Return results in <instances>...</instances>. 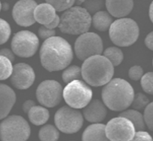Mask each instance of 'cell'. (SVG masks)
Returning <instances> with one entry per match:
<instances>
[{
  "label": "cell",
  "instance_id": "cell-1",
  "mask_svg": "<svg viewBox=\"0 0 153 141\" xmlns=\"http://www.w3.org/2000/svg\"><path fill=\"white\" fill-rule=\"evenodd\" d=\"M73 57L74 52L71 44L58 36L44 40L39 51L41 63L49 72L65 69L71 63Z\"/></svg>",
  "mask_w": 153,
  "mask_h": 141
},
{
  "label": "cell",
  "instance_id": "cell-2",
  "mask_svg": "<svg viewBox=\"0 0 153 141\" xmlns=\"http://www.w3.org/2000/svg\"><path fill=\"white\" fill-rule=\"evenodd\" d=\"M101 94L102 101L108 109L122 112L131 106L134 91L128 81L115 78L104 85Z\"/></svg>",
  "mask_w": 153,
  "mask_h": 141
},
{
  "label": "cell",
  "instance_id": "cell-3",
  "mask_svg": "<svg viewBox=\"0 0 153 141\" xmlns=\"http://www.w3.org/2000/svg\"><path fill=\"white\" fill-rule=\"evenodd\" d=\"M114 67L103 55L91 56L83 61L81 66L82 78L91 86H104L112 79Z\"/></svg>",
  "mask_w": 153,
  "mask_h": 141
},
{
  "label": "cell",
  "instance_id": "cell-4",
  "mask_svg": "<svg viewBox=\"0 0 153 141\" xmlns=\"http://www.w3.org/2000/svg\"><path fill=\"white\" fill-rule=\"evenodd\" d=\"M91 24L90 14L84 7L76 5L63 12L59 28L63 33L80 35L88 32Z\"/></svg>",
  "mask_w": 153,
  "mask_h": 141
},
{
  "label": "cell",
  "instance_id": "cell-5",
  "mask_svg": "<svg viewBox=\"0 0 153 141\" xmlns=\"http://www.w3.org/2000/svg\"><path fill=\"white\" fill-rule=\"evenodd\" d=\"M139 35L136 22L129 18H120L112 22L109 29L111 41L118 47H128L133 44Z\"/></svg>",
  "mask_w": 153,
  "mask_h": 141
},
{
  "label": "cell",
  "instance_id": "cell-6",
  "mask_svg": "<svg viewBox=\"0 0 153 141\" xmlns=\"http://www.w3.org/2000/svg\"><path fill=\"white\" fill-rule=\"evenodd\" d=\"M30 134L27 121L20 115H10L0 123L1 141H26Z\"/></svg>",
  "mask_w": 153,
  "mask_h": 141
},
{
  "label": "cell",
  "instance_id": "cell-7",
  "mask_svg": "<svg viewBox=\"0 0 153 141\" xmlns=\"http://www.w3.org/2000/svg\"><path fill=\"white\" fill-rule=\"evenodd\" d=\"M93 91L81 79L74 80L66 85L63 90V98L67 105L75 109L85 108L91 100Z\"/></svg>",
  "mask_w": 153,
  "mask_h": 141
},
{
  "label": "cell",
  "instance_id": "cell-8",
  "mask_svg": "<svg viewBox=\"0 0 153 141\" xmlns=\"http://www.w3.org/2000/svg\"><path fill=\"white\" fill-rule=\"evenodd\" d=\"M54 121L59 130L65 134L78 132L84 122L83 115L76 109L64 106L55 113Z\"/></svg>",
  "mask_w": 153,
  "mask_h": 141
},
{
  "label": "cell",
  "instance_id": "cell-9",
  "mask_svg": "<svg viewBox=\"0 0 153 141\" xmlns=\"http://www.w3.org/2000/svg\"><path fill=\"white\" fill-rule=\"evenodd\" d=\"M74 51L76 57L84 61L91 56L101 54L103 51L102 40L97 33L87 32L76 38Z\"/></svg>",
  "mask_w": 153,
  "mask_h": 141
},
{
  "label": "cell",
  "instance_id": "cell-10",
  "mask_svg": "<svg viewBox=\"0 0 153 141\" xmlns=\"http://www.w3.org/2000/svg\"><path fill=\"white\" fill-rule=\"evenodd\" d=\"M39 44L38 37L33 32L22 30L13 35L11 48L16 56L22 58H28L36 53Z\"/></svg>",
  "mask_w": 153,
  "mask_h": 141
},
{
  "label": "cell",
  "instance_id": "cell-11",
  "mask_svg": "<svg viewBox=\"0 0 153 141\" xmlns=\"http://www.w3.org/2000/svg\"><path fill=\"white\" fill-rule=\"evenodd\" d=\"M136 130L133 123L126 117L118 115L105 125V132L110 141H131Z\"/></svg>",
  "mask_w": 153,
  "mask_h": 141
},
{
  "label": "cell",
  "instance_id": "cell-12",
  "mask_svg": "<svg viewBox=\"0 0 153 141\" xmlns=\"http://www.w3.org/2000/svg\"><path fill=\"white\" fill-rule=\"evenodd\" d=\"M63 90L58 81L53 79L44 80L37 87L36 90L37 100L44 106L55 107L62 101Z\"/></svg>",
  "mask_w": 153,
  "mask_h": 141
},
{
  "label": "cell",
  "instance_id": "cell-13",
  "mask_svg": "<svg viewBox=\"0 0 153 141\" xmlns=\"http://www.w3.org/2000/svg\"><path fill=\"white\" fill-rule=\"evenodd\" d=\"M35 0H19L13 6L12 16L19 26L28 27L36 22L34 17L35 9L37 5Z\"/></svg>",
  "mask_w": 153,
  "mask_h": 141
},
{
  "label": "cell",
  "instance_id": "cell-14",
  "mask_svg": "<svg viewBox=\"0 0 153 141\" xmlns=\"http://www.w3.org/2000/svg\"><path fill=\"white\" fill-rule=\"evenodd\" d=\"M35 73L33 68L25 63H18L13 66L10 76L11 84L19 90H26L32 85Z\"/></svg>",
  "mask_w": 153,
  "mask_h": 141
},
{
  "label": "cell",
  "instance_id": "cell-15",
  "mask_svg": "<svg viewBox=\"0 0 153 141\" xmlns=\"http://www.w3.org/2000/svg\"><path fill=\"white\" fill-rule=\"evenodd\" d=\"M107 108L103 101L99 99H93L84 108L82 115L84 118L90 122L100 123L107 115Z\"/></svg>",
  "mask_w": 153,
  "mask_h": 141
},
{
  "label": "cell",
  "instance_id": "cell-16",
  "mask_svg": "<svg viewBox=\"0 0 153 141\" xmlns=\"http://www.w3.org/2000/svg\"><path fill=\"white\" fill-rule=\"evenodd\" d=\"M16 100L14 91L6 84H0V119L7 117Z\"/></svg>",
  "mask_w": 153,
  "mask_h": 141
},
{
  "label": "cell",
  "instance_id": "cell-17",
  "mask_svg": "<svg viewBox=\"0 0 153 141\" xmlns=\"http://www.w3.org/2000/svg\"><path fill=\"white\" fill-rule=\"evenodd\" d=\"M105 5L111 16L122 18L131 11L133 7V0H106Z\"/></svg>",
  "mask_w": 153,
  "mask_h": 141
},
{
  "label": "cell",
  "instance_id": "cell-18",
  "mask_svg": "<svg viewBox=\"0 0 153 141\" xmlns=\"http://www.w3.org/2000/svg\"><path fill=\"white\" fill-rule=\"evenodd\" d=\"M56 9L47 2L38 4L35 9L34 17L35 22L41 25L50 24L57 15Z\"/></svg>",
  "mask_w": 153,
  "mask_h": 141
},
{
  "label": "cell",
  "instance_id": "cell-19",
  "mask_svg": "<svg viewBox=\"0 0 153 141\" xmlns=\"http://www.w3.org/2000/svg\"><path fill=\"white\" fill-rule=\"evenodd\" d=\"M82 141H110L105 132V125L94 123L85 128L82 134Z\"/></svg>",
  "mask_w": 153,
  "mask_h": 141
},
{
  "label": "cell",
  "instance_id": "cell-20",
  "mask_svg": "<svg viewBox=\"0 0 153 141\" xmlns=\"http://www.w3.org/2000/svg\"><path fill=\"white\" fill-rule=\"evenodd\" d=\"M112 22L111 15L105 11H97L91 17V24L93 27L101 32H105L109 29Z\"/></svg>",
  "mask_w": 153,
  "mask_h": 141
},
{
  "label": "cell",
  "instance_id": "cell-21",
  "mask_svg": "<svg viewBox=\"0 0 153 141\" xmlns=\"http://www.w3.org/2000/svg\"><path fill=\"white\" fill-rule=\"evenodd\" d=\"M27 115L32 124L35 125H41L44 124L48 120L50 113L47 108L35 105L29 110Z\"/></svg>",
  "mask_w": 153,
  "mask_h": 141
},
{
  "label": "cell",
  "instance_id": "cell-22",
  "mask_svg": "<svg viewBox=\"0 0 153 141\" xmlns=\"http://www.w3.org/2000/svg\"><path fill=\"white\" fill-rule=\"evenodd\" d=\"M118 115L126 117L129 119L134 125L136 131L145 130L146 127L143 115L137 110L127 109L122 111Z\"/></svg>",
  "mask_w": 153,
  "mask_h": 141
},
{
  "label": "cell",
  "instance_id": "cell-23",
  "mask_svg": "<svg viewBox=\"0 0 153 141\" xmlns=\"http://www.w3.org/2000/svg\"><path fill=\"white\" fill-rule=\"evenodd\" d=\"M59 136L58 128L51 124H47L42 127L38 133L41 141H57Z\"/></svg>",
  "mask_w": 153,
  "mask_h": 141
},
{
  "label": "cell",
  "instance_id": "cell-24",
  "mask_svg": "<svg viewBox=\"0 0 153 141\" xmlns=\"http://www.w3.org/2000/svg\"><path fill=\"white\" fill-rule=\"evenodd\" d=\"M62 78L63 81L66 84L77 79H81L82 72L81 68L77 65L68 66L62 72Z\"/></svg>",
  "mask_w": 153,
  "mask_h": 141
},
{
  "label": "cell",
  "instance_id": "cell-25",
  "mask_svg": "<svg viewBox=\"0 0 153 141\" xmlns=\"http://www.w3.org/2000/svg\"><path fill=\"white\" fill-rule=\"evenodd\" d=\"M103 56L114 66H117L120 65L124 59L122 51L117 47H109L107 48L103 52Z\"/></svg>",
  "mask_w": 153,
  "mask_h": 141
},
{
  "label": "cell",
  "instance_id": "cell-26",
  "mask_svg": "<svg viewBox=\"0 0 153 141\" xmlns=\"http://www.w3.org/2000/svg\"><path fill=\"white\" fill-rule=\"evenodd\" d=\"M13 70L12 62L8 59L0 55V81L10 78Z\"/></svg>",
  "mask_w": 153,
  "mask_h": 141
},
{
  "label": "cell",
  "instance_id": "cell-27",
  "mask_svg": "<svg viewBox=\"0 0 153 141\" xmlns=\"http://www.w3.org/2000/svg\"><path fill=\"white\" fill-rule=\"evenodd\" d=\"M150 103L149 98L143 93L139 92L134 94L131 106L133 109L140 111L145 109L148 105Z\"/></svg>",
  "mask_w": 153,
  "mask_h": 141
},
{
  "label": "cell",
  "instance_id": "cell-28",
  "mask_svg": "<svg viewBox=\"0 0 153 141\" xmlns=\"http://www.w3.org/2000/svg\"><path fill=\"white\" fill-rule=\"evenodd\" d=\"M140 85L146 93L153 95V72L143 74L140 79Z\"/></svg>",
  "mask_w": 153,
  "mask_h": 141
},
{
  "label": "cell",
  "instance_id": "cell-29",
  "mask_svg": "<svg viewBox=\"0 0 153 141\" xmlns=\"http://www.w3.org/2000/svg\"><path fill=\"white\" fill-rule=\"evenodd\" d=\"M51 4L57 11H65L73 7L75 0H45Z\"/></svg>",
  "mask_w": 153,
  "mask_h": 141
},
{
  "label": "cell",
  "instance_id": "cell-30",
  "mask_svg": "<svg viewBox=\"0 0 153 141\" xmlns=\"http://www.w3.org/2000/svg\"><path fill=\"white\" fill-rule=\"evenodd\" d=\"M11 33L9 23L0 18V45L5 44L9 39Z\"/></svg>",
  "mask_w": 153,
  "mask_h": 141
},
{
  "label": "cell",
  "instance_id": "cell-31",
  "mask_svg": "<svg viewBox=\"0 0 153 141\" xmlns=\"http://www.w3.org/2000/svg\"><path fill=\"white\" fill-rule=\"evenodd\" d=\"M103 0H85L84 3V8L90 13H96L103 7Z\"/></svg>",
  "mask_w": 153,
  "mask_h": 141
},
{
  "label": "cell",
  "instance_id": "cell-32",
  "mask_svg": "<svg viewBox=\"0 0 153 141\" xmlns=\"http://www.w3.org/2000/svg\"><path fill=\"white\" fill-rule=\"evenodd\" d=\"M143 117L146 127L153 131V102H150L144 109Z\"/></svg>",
  "mask_w": 153,
  "mask_h": 141
},
{
  "label": "cell",
  "instance_id": "cell-33",
  "mask_svg": "<svg viewBox=\"0 0 153 141\" xmlns=\"http://www.w3.org/2000/svg\"><path fill=\"white\" fill-rule=\"evenodd\" d=\"M128 77L133 81H137L141 79L143 75V70L140 66L134 65L131 66L128 72Z\"/></svg>",
  "mask_w": 153,
  "mask_h": 141
},
{
  "label": "cell",
  "instance_id": "cell-34",
  "mask_svg": "<svg viewBox=\"0 0 153 141\" xmlns=\"http://www.w3.org/2000/svg\"><path fill=\"white\" fill-rule=\"evenodd\" d=\"M38 35L44 40H46L56 35L55 29H51L44 25H41L38 29Z\"/></svg>",
  "mask_w": 153,
  "mask_h": 141
},
{
  "label": "cell",
  "instance_id": "cell-35",
  "mask_svg": "<svg viewBox=\"0 0 153 141\" xmlns=\"http://www.w3.org/2000/svg\"><path fill=\"white\" fill-rule=\"evenodd\" d=\"M131 141H153V138L148 132L145 130H140L136 131Z\"/></svg>",
  "mask_w": 153,
  "mask_h": 141
},
{
  "label": "cell",
  "instance_id": "cell-36",
  "mask_svg": "<svg viewBox=\"0 0 153 141\" xmlns=\"http://www.w3.org/2000/svg\"><path fill=\"white\" fill-rule=\"evenodd\" d=\"M0 55L5 57L8 59L11 62H13L15 60L16 54L12 50H10L8 48H4L0 50Z\"/></svg>",
  "mask_w": 153,
  "mask_h": 141
},
{
  "label": "cell",
  "instance_id": "cell-37",
  "mask_svg": "<svg viewBox=\"0 0 153 141\" xmlns=\"http://www.w3.org/2000/svg\"><path fill=\"white\" fill-rule=\"evenodd\" d=\"M145 44L148 48L153 51V31L146 35L145 39Z\"/></svg>",
  "mask_w": 153,
  "mask_h": 141
},
{
  "label": "cell",
  "instance_id": "cell-38",
  "mask_svg": "<svg viewBox=\"0 0 153 141\" xmlns=\"http://www.w3.org/2000/svg\"><path fill=\"white\" fill-rule=\"evenodd\" d=\"M35 106V103L33 100L31 99H29L26 100L23 105H22V109L23 111L24 112L27 114L28 112L29 111V110L33 107Z\"/></svg>",
  "mask_w": 153,
  "mask_h": 141
},
{
  "label": "cell",
  "instance_id": "cell-39",
  "mask_svg": "<svg viewBox=\"0 0 153 141\" xmlns=\"http://www.w3.org/2000/svg\"><path fill=\"white\" fill-rule=\"evenodd\" d=\"M60 22V17H59V15H57L55 19L50 24L45 25V26L51 29H55V28H56L57 27H59Z\"/></svg>",
  "mask_w": 153,
  "mask_h": 141
},
{
  "label": "cell",
  "instance_id": "cell-40",
  "mask_svg": "<svg viewBox=\"0 0 153 141\" xmlns=\"http://www.w3.org/2000/svg\"><path fill=\"white\" fill-rule=\"evenodd\" d=\"M149 16L151 22L153 23V1L151 2L149 9Z\"/></svg>",
  "mask_w": 153,
  "mask_h": 141
},
{
  "label": "cell",
  "instance_id": "cell-41",
  "mask_svg": "<svg viewBox=\"0 0 153 141\" xmlns=\"http://www.w3.org/2000/svg\"><path fill=\"white\" fill-rule=\"evenodd\" d=\"M85 0H75V4H76V5L79 6L81 4H84Z\"/></svg>",
  "mask_w": 153,
  "mask_h": 141
},
{
  "label": "cell",
  "instance_id": "cell-42",
  "mask_svg": "<svg viewBox=\"0 0 153 141\" xmlns=\"http://www.w3.org/2000/svg\"><path fill=\"white\" fill-rule=\"evenodd\" d=\"M1 8H2V5H1V1H0V11H1Z\"/></svg>",
  "mask_w": 153,
  "mask_h": 141
},
{
  "label": "cell",
  "instance_id": "cell-43",
  "mask_svg": "<svg viewBox=\"0 0 153 141\" xmlns=\"http://www.w3.org/2000/svg\"><path fill=\"white\" fill-rule=\"evenodd\" d=\"M152 65H153V60H152Z\"/></svg>",
  "mask_w": 153,
  "mask_h": 141
}]
</instances>
